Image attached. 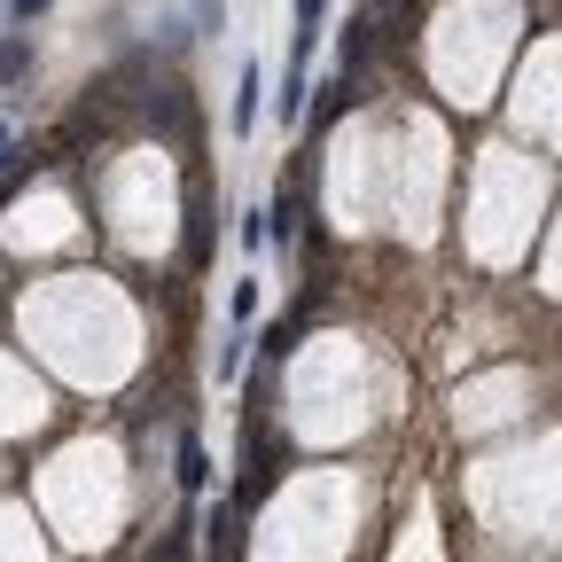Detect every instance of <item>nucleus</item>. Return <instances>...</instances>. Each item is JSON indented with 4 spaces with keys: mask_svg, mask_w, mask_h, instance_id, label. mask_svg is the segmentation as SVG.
Wrapping results in <instances>:
<instances>
[{
    "mask_svg": "<svg viewBox=\"0 0 562 562\" xmlns=\"http://www.w3.org/2000/svg\"><path fill=\"white\" fill-rule=\"evenodd\" d=\"M172 484L188 492V501H203V492H211V453H203L195 430H180V446H172Z\"/></svg>",
    "mask_w": 562,
    "mask_h": 562,
    "instance_id": "f257e3e1",
    "label": "nucleus"
},
{
    "mask_svg": "<svg viewBox=\"0 0 562 562\" xmlns=\"http://www.w3.org/2000/svg\"><path fill=\"white\" fill-rule=\"evenodd\" d=\"M313 94V70H305V55H290V70H281V94H273V117H281V133H290V125H305V102Z\"/></svg>",
    "mask_w": 562,
    "mask_h": 562,
    "instance_id": "f03ea898",
    "label": "nucleus"
},
{
    "mask_svg": "<svg viewBox=\"0 0 562 562\" xmlns=\"http://www.w3.org/2000/svg\"><path fill=\"white\" fill-rule=\"evenodd\" d=\"M258 117H266V70H258V63H243V70H235V102H227V125H235V133H250Z\"/></svg>",
    "mask_w": 562,
    "mask_h": 562,
    "instance_id": "7ed1b4c3",
    "label": "nucleus"
},
{
    "mask_svg": "<svg viewBox=\"0 0 562 562\" xmlns=\"http://www.w3.org/2000/svg\"><path fill=\"white\" fill-rule=\"evenodd\" d=\"M243 360H250V321H235V328L220 336V360H211V375H220V391H235V383H243Z\"/></svg>",
    "mask_w": 562,
    "mask_h": 562,
    "instance_id": "20e7f679",
    "label": "nucleus"
},
{
    "mask_svg": "<svg viewBox=\"0 0 562 562\" xmlns=\"http://www.w3.org/2000/svg\"><path fill=\"white\" fill-rule=\"evenodd\" d=\"M32 32H0V94H9V87H24L32 79Z\"/></svg>",
    "mask_w": 562,
    "mask_h": 562,
    "instance_id": "39448f33",
    "label": "nucleus"
},
{
    "mask_svg": "<svg viewBox=\"0 0 562 562\" xmlns=\"http://www.w3.org/2000/svg\"><path fill=\"white\" fill-rule=\"evenodd\" d=\"M336 40H344V47H336V70H351V79H360V63L375 55V16H351Z\"/></svg>",
    "mask_w": 562,
    "mask_h": 562,
    "instance_id": "423d86ee",
    "label": "nucleus"
},
{
    "mask_svg": "<svg viewBox=\"0 0 562 562\" xmlns=\"http://www.w3.org/2000/svg\"><path fill=\"white\" fill-rule=\"evenodd\" d=\"M344 102H351V70H336V79H321V87H313V110H305V117H313V125H328Z\"/></svg>",
    "mask_w": 562,
    "mask_h": 562,
    "instance_id": "0eeeda50",
    "label": "nucleus"
},
{
    "mask_svg": "<svg viewBox=\"0 0 562 562\" xmlns=\"http://www.w3.org/2000/svg\"><path fill=\"white\" fill-rule=\"evenodd\" d=\"M290 16H297V55H313L321 24H328V0H290Z\"/></svg>",
    "mask_w": 562,
    "mask_h": 562,
    "instance_id": "6e6552de",
    "label": "nucleus"
},
{
    "mask_svg": "<svg viewBox=\"0 0 562 562\" xmlns=\"http://www.w3.org/2000/svg\"><path fill=\"white\" fill-rule=\"evenodd\" d=\"M297 220H305V211L281 195V203H273V250H281V258H290V243H297Z\"/></svg>",
    "mask_w": 562,
    "mask_h": 562,
    "instance_id": "1a4fd4ad",
    "label": "nucleus"
},
{
    "mask_svg": "<svg viewBox=\"0 0 562 562\" xmlns=\"http://www.w3.org/2000/svg\"><path fill=\"white\" fill-rule=\"evenodd\" d=\"M235 321H258V281H235Z\"/></svg>",
    "mask_w": 562,
    "mask_h": 562,
    "instance_id": "9d476101",
    "label": "nucleus"
},
{
    "mask_svg": "<svg viewBox=\"0 0 562 562\" xmlns=\"http://www.w3.org/2000/svg\"><path fill=\"white\" fill-rule=\"evenodd\" d=\"M47 9H55V0H9V16H16V24H32V16H47Z\"/></svg>",
    "mask_w": 562,
    "mask_h": 562,
    "instance_id": "9b49d317",
    "label": "nucleus"
},
{
    "mask_svg": "<svg viewBox=\"0 0 562 562\" xmlns=\"http://www.w3.org/2000/svg\"><path fill=\"white\" fill-rule=\"evenodd\" d=\"M9 157H16V140H9V125H0V165H9Z\"/></svg>",
    "mask_w": 562,
    "mask_h": 562,
    "instance_id": "f8f14e48",
    "label": "nucleus"
}]
</instances>
